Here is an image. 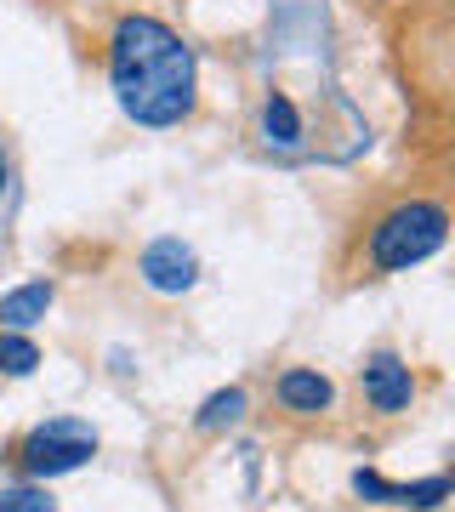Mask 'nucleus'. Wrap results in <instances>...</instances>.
I'll use <instances>...</instances> for the list:
<instances>
[{
    "label": "nucleus",
    "instance_id": "f8f14e48",
    "mask_svg": "<svg viewBox=\"0 0 455 512\" xmlns=\"http://www.w3.org/2000/svg\"><path fill=\"white\" fill-rule=\"evenodd\" d=\"M0 188H6V160H0Z\"/></svg>",
    "mask_w": 455,
    "mask_h": 512
},
{
    "label": "nucleus",
    "instance_id": "9b49d317",
    "mask_svg": "<svg viewBox=\"0 0 455 512\" xmlns=\"http://www.w3.org/2000/svg\"><path fill=\"white\" fill-rule=\"evenodd\" d=\"M0 512H57V501L46 490H6L0 495Z\"/></svg>",
    "mask_w": 455,
    "mask_h": 512
},
{
    "label": "nucleus",
    "instance_id": "7ed1b4c3",
    "mask_svg": "<svg viewBox=\"0 0 455 512\" xmlns=\"http://www.w3.org/2000/svg\"><path fill=\"white\" fill-rule=\"evenodd\" d=\"M91 450H97L91 427H80V421H52V427H35V433L23 439L18 461H23V473L52 478V473H74V467H86Z\"/></svg>",
    "mask_w": 455,
    "mask_h": 512
},
{
    "label": "nucleus",
    "instance_id": "0eeeda50",
    "mask_svg": "<svg viewBox=\"0 0 455 512\" xmlns=\"http://www.w3.org/2000/svg\"><path fill=\"white\" fill-rule=\"evenodd\" d=\"M46 308H52V285L35 279V285H23V291L0 296V325L23 330V325H35V319H46Z\"/></svg>",
    "mask_w": 455,
    "mask_h": 512
},
{
    "label": "nucleus",
    "instance_id": "423d86ee",
    "mask_svg": "<svg viewBox=\"0 0 455 512\" xmlns=\"http://www.w3.org/2000/svg\"><path fill=\"white\" fill-rule=\"evenodd\" d=\"M279 404L291 416H319V410H330V382L319 370H285L279 376Z\"/></svg>",
    "mask_w": 455,
    "mask_h": 512
},
{
    "label": "nucleus",
    "instance_id": "1a4fd4ad",
    "mask_svg": "<svg viewBox=\"0 0 455 512\" xmlns=\"http://www.w3.org/2000/svg\"><path fill=\"white\" fill-rule=\"evenodd\" d=\"M40 365V348L29 336H0V370H12V376H29Z\"/></svg>",
    "mask_w": 455,
    "mask_h": 512
},
{
    "label": "nucleus",
    "instance_id": "9d476101",
    "mask_svg": "<svg viewBox=\"0 0 455 512\" xmlns=\"http://www.w3.org/2000/svg\"><path fill=\"white\" fill-rule=\"evenodd\" d=\"M239 410H245V393L239 387H228V393H211L200 410V427H222V421H239Z\"/></svg>",
    "mask_w": 455,
    "mask_h": 512
},
{
    "label": "nucleus",
    "instance_id": "f257e3e1",
    "mask_svg": "<svg viewBox=\"0 0 455 512\" xmlns=\"http://www.w3.org/2000/svg\"><path fill=\"white\" fill-rule=\"evenodd\" d=\"M109 80L137 126H177L194 114V52L160 18H120L109 40Z\"/></svg>",
    "mask_w": 455,
    "mask_h": 512
},
{
    "label": "nucleus",
    "instance_id": "20e7f679",
    "mask_svg": "<svg viewBox=\"0 0 455 512\" xmlns=\"http://www.w3.org/2000/svg\"><path fill=\"white\" fill-rule=\"evenodd\" d=\"M359 387H364V399H370V410H382V416H399L416 399V376H410V365H404L399 353H376L359 370Z\"/></svg>",
    "mask_w": 455,
    "mask_h": 512
},
{
    "label": "nucleus",
    "instance_id": "39448f33",
    "mask_svg": "<svg viewBox=\"0 0 455 512\" xmlns=\"http://www.w3.org/2000/svg\"><path fill=\"white\" fill-rule=\"evenodd\" d=\"M194 274H200V262H194V251L182 245V239H154L143 251V279L154 285V291L177 296L194 285Z\"/></svg>",
    "mask_w": 455,
    "mask_h": 512
},
{
    "label": "nucleus",
    "instance_id": "f03ea898",
    "mask_svg": "<svg viewBox=\"0 0 455 512\" xmlns=\"http://www.w3.org/2000/svg\"><path fill=\"white\" fill-rule=\"evenodd\" d=\"M450 234V211L438 200H404L393 205L376 228H370V268L382 274H399V268H416L444 245Z\"/></svg>",
    "mask_w": 455,
    "mask_h": 512
},
{
    "label": "nucleus",
    "instance_id": "6e6552de",
    "mask_svg": "<svg viewBox=\"0 0 455 512\" xmlns=\"http://www.w3.org/2000/svg\"><path fill=\"white\" fill-rule=\"evenodd\" d=\"M262 131H268V143H279V148L302 143V114H296V103L285 92H268V103H262Z\"/></svg>",
    "mask_w": 455,
    "mask_h": 512
}]
</instances>
